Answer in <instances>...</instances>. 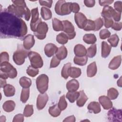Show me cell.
<instances>
[{"instance_id": "cell-18", "label": "cell", "mask_w": 122, "mask_h": 122, "mask_svg": "<svg viewBox=\"0 0 122 122\" xmlns=\"http://www.w3.org/2000/svg\"><path fill=\"white\" fill-rule=\"evenodd\" d=\"M74 52L76 56L82 57L86 56L87 54V50L82 44H78L74 48Z\"/></svg>"}, {"instance_id": "cell-12", "label": "cell", "mask_w": 122, "mask_h": 122, "mask_svg": "<svg viewBox=\"0 0 122 122\" xmlns=\"http://www.w3.org/2000/svg\"><path fill=\"white\" fill-rule=\"evenodd\" d=\"M74 20L78 27L80 29H83L87 20V19L82 13L78 12L75 13Z\"/></svg>"}, {"instance_id": "cell-23", "label": "cell", "mask_w": 122, "mask_h": 122, "mask_svg": "<svg viewBox=\"0 0 122 122\" xmlns=\"http://www.w3.org/2000/svg\"><path fill=\"white\" fill-rule=\"evenodd\" d=\"M97 66L95 61L90 63L87 68V75L89 77L94 76L97 72Z\"/></svg>"}, {"instance_id": "cell-30", "label": "cell", "mask_w": 122, "mask_h": 122, "mask_svg": "<svg viewBox=\"0 0 122 122\" xmlns=\"http://www.w3.org/2000/svg\"><path fill=\"white\" fill-rule=\"evenodd\" d=\"M48 111L50 114L54 117L59 116L60 115L61 111L57 104H55L52 106H51L49 108Z\"/></svg>"}, {"instance_id": "cell-60", "label": "cell", "mask_w": 122, "mask_h": 122, "mask_svg": "<svg viewBox=\"0 0 122 122\" xmlns=\"http://www.w3.org/2000/svg\"><path fill=\"white\" fill-rule=\"evenodd\" d=\"M121 79H122V77H120V78L117 81V85L118 86L120 87H122V82H121L122 80H121Z\"/></svg>"}, {"instance_id": "cell-40", "label": "cell", "mask_w": 122, "mask_h": 122, "mask_svg": "<svg viewBox=\"0 0 122 122\" xmlns=\"http://www.w3.org/2000/svg\"><path fill=\"white\" fill-rule=\"evenodd\" d=\"M95 29V24L93 20H87L83 29L85 31L94 30Z\"/></svg>"}, {"instance_id": "cell-59", "label": "cell", "mask_w": 122, "mask_h": 122, "mask_svg": "<svg viewBox=\"0 0 122 122\" xmlns=\"http://www.w3.org/2000/svg\"><path fill=\"white\" fill-rule=\"evenodd\" d=\"M0 87H1V88H3L7 84L6 79L0 78Z\"/></svg>"}, {"instance_id": "cell-32", "label": "cell", "mask_w": 122, "mask_h": 122, "mask_svg": "<svg viewBox=\"0 0 122 122\" xmlns=\"http://www.w3.org/2000/svg\"><path fill=\"white\" fill-rule=\"evenodd\" d=\"M88 61V57L87 56H84L82 57L75 56L73 59V61L75 64L80 65H85Z\"/></svg>"}, {"instance_id": "cell-10", "label": "cell", "mask_w": 122, "mask_h": 122, "mask_svg": "<svg viewBox=\"0 0 122 122\" xmlns=\"http://www.w3.org/2000/svg\"><path fill=\"white\" fill-rule=\"evenodd\" d=\"M107 117L109 121L122 122V111L113 108L108 112Z\"/></svg>"}, {"instance_id": "cell-7", "label": "cell", "mask_w": 122, "mask_h": 122, "mask_svg": "<svg viewBox=\"0 0 122 122\" xmlns=\"http://www.w3.org/2000/svg\"><path fill=\"white\" fill-rule=\"evenodd\" d=\"M49 83V78L45 74H42L39 75L36 80V84L37 89L38 91L43 93L48 90Z\"/></svg>"}, {"instance_id": "cell-25", "label": "cell", "mask_w": 122, "mask_h": 122, "mask_svg": "<svg viewBox=\"0 0 122 122\" xmlns=\"http://www.w3.org/2000/svg\"><path fill=\"white\" fill-rule=\"evenodd\" d=\"M15 107V103L14 101L9 100L6 101L2 105V108L4 111L7 112L13 111Z\"/></svg>"}, {"instance_id": "cell-41", "label": "cell", "mask_w": 122, "mask_h": 122, "mask_svg": "<svg viewBox=\"0 0 122 122\" xmlns=\"http://www.w3.org/2000/svg\"><path fill=\"white\" fill-rule=\"evenodd\" d=\"M97 51L96 44H93L89 47L87 50V56L89 58H93L96 55Z\"/></svg>"}, {"instance_id": "cell-45", "label": "cell", "mask_w": 122, "mask_h": 122, "mask_svg": "<svg viewBox=\"0 0 122 122\" xmlns=\"http://www.w3.org/2000/svg\"><path fill=\"white\" fill-rule=\"evenodd\" d=\"M58 106L59 107V108L60 109L61 111H63L67 108V102L65 100L64 95H63L60 97L58 104Z\"/></svg>"}, {"instance_id": "cell-50", "label": "cell", "mask_w": 122, "mask_h": 122, "mask_svg": "<svg viewBox=\"0 0 122 122\" xmlns=\"http://www.w3.org/2000/svg\"><path fill=\"white\" fill-rule=\"evenodd\" d=\"M71 11V12H73L74 13H77L80 10V8L79 6V5L76 2L71 3V6H70Z\"/></svg>"}, {"instance_id": "cell-11", "label": "cell", "mask_w": 122, "mask_h": 122, "mask_svg": "<svg viewBox=\"0 0 122 122\" xmlns=\"http://www.w3.org/2000/svg\"><path fill=\"white\" fill-rule=\"evenodd\" d=\"M48 95L46 93H40L37 97L36 106L39 110L43 109L47 104L48 101Z\"/></svg>"}, {"instance_id": "cell-26", "label": "cell", "mask_w": 122, "mask_h": 122, "mask_svg": "<svg viewBox=\"0 0 122 122\" xmlns=\"http://www.w3.org/2000/svg\"><path fill=\"white\" fill-rule=\"evenodd\" d=\"M3 92L6 97H11L15 94V89L13 86L7 84L3 87Z\"/></svg>"}, {"instance_id": "cell-54", "label": "cell", "mask_w": 122, "mask_h": 122, "mask_svg": "<svg viewBox=\"0 0 122 122\" xmlns=\"http://www.w3.org/2000/svg\"><path fill=\"white\" fill-rule=\"evenodd\" d=\"M52 0H39V3L41 5V6H45L46 7H48V8H51L52 3Z\"/></svg>"}, {"instance_id": "cell-14", "label": "cell", "mask_w": 122, "mask_h": 122, "mask_svg": "<svg viewBox=\"0 0 122 122\" xmlns=\"http://www.w3.org/2000/svg\"><path fill=\"white\" fill-rule=\"evenodd\" d=\"M58 49V48L55 44L51 43H48L44 47L45 54L47 57H51L56 53Z\"/></svg>"}, {"instance_id": "cell-27", "label": "cell", "mask_w": 122, "mask_h": 122, "mask_svg": "<svg viewBox=\"0 0 122 122\" xmlns=\"http://www.w3.org/2000/svg\"><path fill=\"white\" fill-rule=\"evenodd\" d=\"M41 14L42 19L45 20L51 19L52 17V13L51 10L49 9L44 7L41 8Z\"/></svg>"}, {"instance_id": "cell-38", "label": "cell", "mask_w": 122, "mask_h": 122, "mask_svg": "<svg viewBox=\"0 0 122 122\" xmlns=\"http://www.w3.org/2000/svg\"><path fill=\"white\" fill-rule=\"evenodd\" d=\"M108 41L111 44V47H116L118 44L119 38L116 34H114L110 36V37L108 39Z\"/></svg>"}, {"instance_id": "cell-9", "label": "cell", "mask_w": 122, "mask_h": 122, "mask_svg": "<svg viewBox=\"0 0 122 122\" xmlns=\"http://www.w3.org/2000/svg\"><path fill=\"white\" fill-rule=\"evenodd\" d=\"M48 30V26L47 24L41 20L36 27L34 34L38 39L43 40L46 36V33Z\"/></svg>"}, {"instance_id": "cell-6", "label": "cell", "mask_w": 122, "mask_h": 122, "mask_svg": "<svg viewBox=\"0 0 122 122\" xmlns=\"http://www.w3.org/2000/svg\"><path fill=\"white\" fill-rule=\"evenodd\" d=\"M101 15L103 18H112L114 20L116 21H119L121 20V13L116 11L111 6L104 7L101 13Z\"/></svg>"}, {"instance_id": "cell-3", "label": "cell", "mask_w": 122, "mask_h": 122, "mask_svg": "<svg viewBox=\"0 0 122 122\" xmlns=\"http://www.w3.org/2000/svg\"><path fill=\"white\" fill-rule=\"evenodd\" d=\"M17 70L9 61L0 63V78L4 79H7L9 77L14 79L17 77Z\"/></svg>"}, {"instance_id": "cell-57", "label": "cell", "mask_w": 122, "mask_h": 122, "mask_svg": "<svg viewBox=\"0 0 122 122\" xmlns=\"http://www.w3.org/2000/svg\"><path fill=\"white\" fill-rule=\"evenodd\" d=\"M84 3L86 6L91 8L94 6L95 1L94 0H84Z\"/></svg>"}, {"instance_id": "cell-8", "label": "cell", "mask_w": 122, "mask_h": 122, "mask_svg": "<svg viewBox=\"0 0 122 122\" xmlns=\"http://www.w3.org/2000/svg\"><path fill=\"white\" fill-rule=\"evenodd\" d=\"M28 56L30 61L31 65L35 68H41L43 65L42 59L37 52L30 51L28 52Z\"/></svg>"}, {"instance_id": "cell-29", "label": "cell", "mask_w": 122, "mask_h": 122, "mask_svg": "<svg viewBox=\"0 0 122 122\" xmlns=\"http://www.w3.org/2000/svg\"><path fill=\"white\" fill-rule=\"evenodd\" d=\"M52 28L54 30L56 31H63V24L61 21L59 20V19L55 18H53L52 20Z\"/></svg>"}, {"instance_id": "cell-53", "label": "cell", "mask_w": 122, "mask_h": 122, "mask_svg": "<svg viewBox=\"0 0 122 122\" xmlns=\"http://www.w3.org/2000/svg\"><path fill=\"white\" fill-rule=\"evenodd\" d=\"M24 121V115L21 113L16 115L12 120L13 122H23Z\"/></svg>"}, {"instance_id": "cell-20", "label": "cell", "mask_w": 122, "mask_h": 122, "mask_svg": "<svg viewBox=\"0 0 122 122\" xmlns=\"http://www.w3.org/2000/svg\"><path fill=\"white\" fill-rule=\"evenodd\" d=\"M68 51L64 46H61L58 48L55 54L56 57L60 60L65 59L67 56Z\"/></svg>"}, {"instance_id": "cell-51", "label": "cell", "mask_w": 122, "mask_h": 122, "mask_svg": "<svg viewBox=\"0 0 122 122\" xmlns=\"http://www.w3.org/2000/svg\"><path fill=\"white\" fill-rule=\"evenodd\" d=\"M114 7L116 11L121 13L122 11V2L121 1H117L115 2Z\"/></svg>"}, {"instance_id": "cell-5", "label": "cell", "mask_w": 122, "mask_h": 122, "mask_svg": "<svg viewBox=\"0 0 122 122\" xmlns=\"http://www.w3.org/2000/svg\"><path fill=\"white\" fill-rule=\"evenodd\" d=\"M71 2H66L65 0H58L55 6V11L59 15L64 16L71 13L70 6Z\"/></svg>"}, {"instance_id": "cell-39", "label": "cell", "mask_w": 122, "mask_h": 122, "mask_svg": "<svg viewBox=\"0 0 122 122\" xmlns=\"http://www.w3.org/2000/svg\"><path fill=\"white\" fill-rule=\"evenodd\" d=\"M107 95L108 97L110 100H114L118 97L119 92L116 89L114 88H111L108 90Z\"/></svg>"}, {"instance_id": "cell-17", "label": "cell", "mask_w": 122, "mask_h": 122, "mask_svg": "<svg viewBox=\"0 0 122 122\" xmlns=\"http://www.w3.org/2000/svg\"><path fill=\"white\" fill-rule=\"evenodd\" d=\"M63 24V31L67 35L72 33L75 32L74 27L72 24L68 20H64L62 21Z\"/></svg>"}, {"instance_id": "cell-47", "label": "cell", "mask_w": 122, "mask_h": 122, "mask_svg": "<svg viewBox=\"0 0 122 122\" xmlns=\"http://www.w3.org/2000/svg\"><path fill=\"white\" fill-rule=\"evenodd\" d=\"M94 21L95 24V29L94 31H97L99 30L103 25V20L101 18L97 19Z\"/></svg>"}, {"instance_id": "cell-35", "label": "cell", "mask_w": 122, "mask_h": 122, "mask_svg": "<svg viewBox=\"0 0 122 122\" xmlns=\"http://www.w3.org/2000/svg\"><path fill=\"white\" fill-rule=\"evenodd\" d=\"M71 67V63L68 62L64 65L61 71V76L65 79H67L69 76V70Z\"/></svg>"}, {"instance_id": "cell-13", "label": "cell", "mask_w": 122, "mask_h": 122, "mask_svg": "<svg viewBox=\"0 0 122 122\" xmlns=\"http://www.w3.org/2000/svg\"><path fill=\"white\" fill-rule=\"evenodd\" d=\"M35 44L34 36L32 34H28L23 38V47L27 50L30 49Z\"/></svg>"}, {"instance_id": "cell-44", "label": "cell", "mask_w": 122, "mask_h": 122, "mask_svg": "<svg viewBox=\"0 0 122 122\" xmlns=\"http://www.w3.org/2000/svg\"><path fill=\"white\" fill-rule=\"evenodd\" d=\"M39 72V69L32 67L31 65L29 66L26 70V73L30 77H34L38 74Z\"/></svg>"}, {"instance_id": "cell-42", "label": "cell", "mask_w": 122, "mask_h": 122, "mask_svg": "<svg viewBox=\"0 0 122 122\" xmlns=\"http://www.w3.org/2000/svg\"><path fill=\"white\" fill-rule=\"evenodd\" d=\"M33 113V107L32 105L27 104L24 109L23 115L25 117H28L31 116Z\"/></svg>"}, {"instance_id": "cell-43", "label": "cell", "mask_w": 122, "mask_h": 122, "mask_svg": "<svg viewBox=\"0 0 122 122\" xmlns=\"http://www.w3.org/2000/svg\"><path fill=\"white\" fill-rule=\"evenodd\" d=\"M31 20L30 23H35L37 22L40 18H39V11L37 7L34 8L31 10Z\"/></svg>"}, {"instance_id": "cell-21", "label": "cell", "mask_w": 122, "mask_h": 122, "mask_svg": "<svg viewBox=\"0 0 122 122\" xmlns=\"http://www.w3.org/2000/svg\"><path fill=\"white\" fill-rule=\"evenodd\" d=\"M88 98L85 94V92L83 90H81L79 92V96L77 99L76 104L77 106L80 107H81L86 103V101L88 100Z\"/></svg>"}, {"instance_id": "cell-31", "label": "cell", "mask_w": 122, "mask_h": 122, "mask_svg": "<svg viewBox=\"0 0 122 122\" xmlns=\"http://www.w3.org/2000/svg\"><path fill=\"white\" fill-rule=\"evenodd\" d=\"M19 83L23 88H29L31 85V80L29 78L23 76L20 78Z\"/></svg>"}, {"instance_id": "cell-1", "label": "cell", "mask_w": 122, "mask_h": 122, "mask_svg": "<svg viewBox=\"0 0 122 122\" xmlns=\"http://www.w3.org/2000/svg\"><path fill=\"white\" fill-rule=\"evenodd\" d=\"M28 28L21 18L9 12L7 9L0 12V31L1 38H23Z\"/></svg>"}, {"instance_id": "cell-2", "label": "cell", "mask_w": 122, "mask_h": 122, "mask_svg": "<svg viewBox=\"0 0 122 122\" xmlns=\"http://www.w3.org/2000/svg\"><path fill=\"white\" fill-rule=\"evenodd\" d=\"M13 4L8 7L7 10L15 16L22 18L24 16L25 20H29L30 17V11L26 6L24 0H12Z\"/></svg>"}, {"instance_id": "cell-16", "label": "cell", "mask_w": 122, "mask_h": 122, "mask_svg": "<svg viewBox=\"0 0 122 122\" xmlns=\"http://www.w3.org/2000/svg\"><path fill=\"white\" fill-rule=\"evenodd\" d=\"M122 56L121 55H118L113 58L109 64V68L111 70H116L118 69L121 63Z\"/></svg>"}, {"instance_id": "cell-46", "label": "cell", "mask_w": 122, "mask_h": 122, "mask_svg": "<svg viewBox=\"0 0 122 122\" xmlns=\"http://www.w3.org/2000/svg\"><path fill=\"white\" fill-rule=\"evenodd\" d=\"M100 38L102 40L106 39V38H108L111 36V32L106 29H104L102 30L99 33Z\"/></svg>"}, {"instance_id": "cell-33", "label": "cell", "mask_w": 122, "mask_h": 122, "mask_svg": "<svg viewBox=\"0 0 122 122\" xmlns=\"http://www.w3.org/2000/svg\"><path fill=\"white\" fill-rule=\"evenodd\" d=\"M81 69L75 67H71L69 70V76L72 78H78L81 75Z\"/></svg>"}, {"instance_id": "cell-22", "label": "cell", "mask_w": 122, "mask_h": 122, "mask_svg": "<svg viewBox=\"0 0 122 122\" xmlns=\"http://www.w3.org/2000/svg\"><path fill=\"white\" fill-rule=\"evenodd\" d=\"M112 47L106 41L102 42V56L104 58H107L110 54Z\"/></svg>"}, {"instance_id": "cell-15", "label": "cell", "mask_w": 122, "mask_h": 122, "mask_svg": "<svg viewBox=\"0 0 122 122\" xmlns=\"http://www.w3.org/2000/svg\"><path fill=\"white\" fill-rule=\"evenodd\" d=\"M100 103L105 110H108L112 108V103L111 100L106 96H101L99 98Z\"/></svg>"}, {"instance_id": "cell-52", "label": "cell", "mask_w": 122, "mask_h": 122, "mask_svg": "<svg viewBox=\"0 0 122 122\" xmlns=\"http://www.w3.org/2000/svg\"><path fill=\"white\" fill-rule=\"evenodd\" d=\"M104 20V26L106 28L112 27L113 24V21L112 18H103Z\"/></svg>"}, {"instance_id": "cell-37", "label": "cell", "mask_w": 122, "mask_h": 122, "mask_svg": "<svg viewBox=\"0 0 122 122\" xmlns=\"http://www.w3.org/2000/svg\"><path fill=\"white\" fill-rule=\"evenodd\" d=\"M68 41V38L67 35L64 32L59 33L56 36V41L60 44H65L67 43Z\"/></svg>"}, {"instance_id": "cell-4", "label": "cell", "mask_w": 122, "mask_h": 122, "mask_svg": "<svg viewBox=\"0 0 122 122\" xmlns=\"http://www.w3.org/2000/svg\"><path fill=\"white\" fill-rule=\"evenodd\" d=\"M28 52L24 47L21 45H18L16 51L13 55V60L15 63L18 65L23 64L25 61V59L27 57Z\"/></svg>"}, {"instance_id": "cell-24", "label": "cell", "mask_w": 122, "mask_h": 122, "mask_svg": "<svg viewBox=\"0 0 122 122\" xmlns=\"http://www.w3.org/2000/svg\"><path fill=\"white\" fill-rule=\"evenodd\" d=\"M87 109L90 112H93L94 114L99 113L101 111L100 104L97 102H91L88 105Z\"/></svg>"}, {"instance_id": "cell-56", "label": "cell", "mask_w": 122, "mask_h": 122, "mask_svg": "<svg viewBox=\"0 0 122 122\" xmlns=\"http://www.w3.org/2000/svg\"><path fill=\"white\" fill-rule=\"evenodd\" d=\"M113 2L112 0H99V3L102 6H108L109 5L111 4Z\"/></svg>"}, {"instance_id": "cell-49", "label": "cell", "mask_w": 122, "mask_h": 122, "mask_svg": "<svg viewBox=\"0 0 122 122\" xmlns=\"http://www.w3.org/2000/svg\"><path fill=\"white\" fill-rule=\"evenodd\" d=\"M9 61V54L6 52L3 51L0 53V63L4 62Z\"/></svg>"}, {"instance_id": "cell-36", "label": "cell", "mask_w": 122, "mask_h": 122, "mask_svg": "<svg viewBox=\"0 0 122 122\" xmlns=\"http://www.w3.org/2000/svg\"><path fill=\"white\" fill-rule=\"evenodd\" d=\"M30 95V89L29 88H22L20 94V101L24 103L28 100Z\"/></svg>"}, {"instance_id": "cell-58", "label": "cell", "mask_w": 122, "mask_h": 122, "mask_svg": "<svg viewBox=\"0 0 122 122\" xmlns=\"http://www.w3.org/2000/svg\"><path fill=\"white\" fill-rule=\"evenodd\" d=\"M76 121L75 120V117H74V115H71L69 117H66L63 121V122H75Z\"/></svg>"}, {"instance_id": "cell-34", "label": "cell", "mask_w": 122, "mask_h": 122, "mask_svg": "<svg viewBox=\"0 0 122 122\" xmlns=\"http://www.w3.org/2000/svg\"><path fill=\"white\" fill-rule=\"evenodd\" d=\"M79 92L75 91V92H71L69 91L66 95V97L68 99L70 102L73 103L79 97Z\"/></svg>"}, {"instance_id": "cell-48", "label": "cell", "mask_w": 122, "mask_h": 122, "mask_svg": "<svg viewBox=\"0 0 122 122\" xmlns=\"http://www.w3.org/2000/svg\"><path fill=\"white\" fill-rule=\"evenodd\" d=\"M60 61H61V60H59V59H58L56 56H53L51 60L50 66V68H55V67H57L59 65Z\"/></svg>"}, {"instance_id": "cell-28", "label": "cell", "mask_w": 122, "mask_h": 122, "mask_svg": "<svg viewBox=\"0 0 122 122\" xmlns=\"http://www.w3.org/2000/svg\"><path fill=\"white\" fill-rule=\"evenodd\" d=\"M83 41L87 44H93L96 41L97 38L94 34H85L83 37Z\"/></svg>"}, {"instance_id": "cell-19", "label": "cell", "mask_w": 122, "mask_h": 122, "mask_svg": "<svg viewBox=\"0 0 122 122\" xmlns=\"http://www.w3.org/2000/svg\"><path fill=\"white\" fill-rule=\"evenodd\" d=\"M79 88V82L75 79H72L67 82L66 88L68 91H77Z\"/></svg>"}, {"instance_id": "cell-55", "label": "cell", "mask_w": 122, "mask_h": 122, "mask_svg": "<svg viewBox=\"0 0 122 122\" xmlns=\"http://www.w3.org/2000/svg\"><path fill=\"white\" fill-rule=\"evenodd\" d=\"M112 29H113L115 30H117V31L120 30L122 28V22H116L113 23L112 26Z\"/></svg>"}]
</instances>
